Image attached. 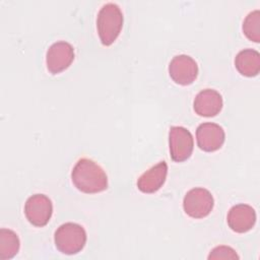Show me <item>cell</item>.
<instances>
[{"instance_id":"obj_12","label":"cell","mask_w":260,"mask_h":260,"mask_svg":"<svg viewBox=\"0 0 260 260\" xmlns=\"http://www.w3.org/2000/svg\"><path fill=\"white\" fill-rule=\"evenodd\" d=\"M168 175V165L161 160L145 171L137 180V188L146 194H151L160 189Z\"/></svg>"},{"instance_id":"obj_13","label":"cell","mask_w":260,"mask_h":260,"mask_svg":"<svg viewBox=\"0 0 260 260\" xmlns=\"http://www.w3.org/2000/svg\"><path fill=\"white\" fill-rule=\"evenodd\" d=\"M237 70L244 76L253 77L260 71V54L254 49H244L235 58Z\"/></svg>"},{"instance_id":"obj_5","label":"cell","mask_w":260,"mask_h":260,"mask_svg":"<svg viewBox=\"0 0 260 260\" xmlns=\"http://www.w3.org/2000/svg\"><path fill=\"white\" fill-rule=\"evenodd\" d=\"M170 153L177 162L188 159L193 151L194 140L191 132L182 126H173L169 131Z\"/></svg>"},{"instance_id":"obj_8","label":"cell","mask_w":260,"mask_h":260,"mask_svg":"<svg viewBox=\"0 0 260 260\" xmlns=\"http://www.w3.org/2000/svg\"><path fill=\"white\" fill-rule=\"evenodd\" d=\"M169 74L176 83L189 85L194 82L198 75L197 62L189 55H177L169 64Z\"/></svg>"},{"instance_id":"obj_11","label":"cell","mask_w":260,"mask_h":260,"mask_svg":"<svg viewBox=\"0 0 260 260\" xmlns=\"http://www.w3.org/2000/svg\"><path fill=\"white\" fill-rule=\"evenodd\" d=\"M222 106L221 94L212 88H205L199 91L193 103L195 113L202 117L216 116L221 111Z\"/></svg>"},{"instance_id":"obj_4","label":"cell","mask_w":260,"mask_h":260,"mask_svg":"<svg viewBox=\"0 0 260 260\" xmlns=\"http://www.w3.org/2000/svg\"><path fill=\"white\" fill-rule=\"evenodd\" d=\"M214 205L212 194L205 188L196 187L189 190L183 199L184 211L193 218L207 216Z\"/></svg>"},{"instance_id":"obj_2","label":"cell","mask_w":260,"mask_h":260,"mask_svg":"<svg viewBox=\"0 0 260 260\" xmlns=\"http://www.w3.org/2000/svg\"><path fill=\"white\" fill-rule=\"evenodd\" d=\"M123 20V13L116 3L109 2L101 7L96 17V28L104 46H110L117 40Z\"/></svg>"},{"instance_id":"obj_15","label":"cell","mask_w":260,"mask_h":260,"mask_svg":"<svg viewBox=\"0 0 260 260\" xmlns=\"http://www.w3.org/2000/svg\"><path fill=\"white\" fill-rule=\"evenodd\" d=\"M243 31L252 42H260V11L258 9L248 13L243 21Z\"/></svg>"},{"instance_id":"obj_7","label":"cell","mask_w":260,"mask_h":260,"mask_svg":"<svg viewBox=\"0 0 260 260\" xmlns=\"http://www.w3.org/2000/svg\"><path fill=\"white\" fill-rule=\"evenodd\" d=\"M74 60V49L65 41L52 44L46 54V65L52 74H58L67 69Z\"/></svg>"},{"instance_id":"obj_3","label":"cell","mask_w":260,"mask_h":260,"mask_svg":"<svg viewBox=\"0 0 260 260\" xmlns=\"http://www.w3.org/2000/svg\"><path fill=\"white\" fill-rule=\"evenodd\" d=\"M54 242L56 248L63 254L74 255L85 246L86 233L82 225L75 222H65L55 232Z\"/></svg>"},{"instance_id":"obj_14","label":"cell","mask_w":260,"mask_h":260,"mask_svg":"<svg viewBox=\"0 0 260 260\" xmlns=\"http://www.w3.org/2000/svg\"><path fill=\"white\" fill-rule=\"evenodd\" d=\"M20 242L18 236L9 229L0 230V259L13 258L19 251Z\"/></svg>"},{"instance_id":"obj_9","label":"cell","mask_w":260,"mask_h":260,"mask_svg":"<svg viewBox=\"0 0 260 260\" xmlns=\"http://www.w3.org/2000/svg\"><path fill=\"white\" fill-rule=\"evenodd\" d=\"M225 139L223 128L212 122L200 124L196 129V140L200 149L211 152L219 149Z\"/></svg>"},{"instance_id":"obj_6","label":"cell","mask_w":260,"mask_h":260,"mask_svg":"<svg viewBox=\"0 0 260 260\" xmlns=\"http://www.w3.org/2000/svg\"><path fill=\"white\" fill-rule=\"evenodd\" d=\"M53 204L51 199L44 194L29 196L24 204V214L27 220L35 226H44L51 219Z\"/></svg>"},{"instance_id":"obj_1","label":"cell","mask_w":260,"mask_h":260,"mask_svg":"<svg viewBox=\"0 0 260 260\" xmlns=\"http://www.w3.org/2000/svg\"><path fill=\"white\" fill-rule=\"evenodd\" d=\"M74 186L86 194L102 192L108 188V177L103 168L89 158L77 160L71 172Z\"/></svg>"},{"instance_id":"obj_10","label":"cell","mask_w":260,"mask_h":260,"mask_svg":"<svg viewBox=\"0 0 260 260\" xmlns=\"http://www.w3.org/2000/svg\"><path fill=\"white\" fill-rule=\"evenodd\" d=\"M226 221L232 231L239 234L246 233L255 225V209L248 204H236L229 210Z\"/></svg>"},{"instance_id":"obj_16","label":"cell","mask_w":260,"mask_h":260,"mask_svg":"<svg viewBox=\"0 0 260 260\" xmlns=\"http://www.w3.org/2000/svg\"><path fill=\"white\" fill-rule=\"evenodd\" d=\"M208 259H239V256L229 246H217L210 251Z\"/></svg>"}]
</instances>
